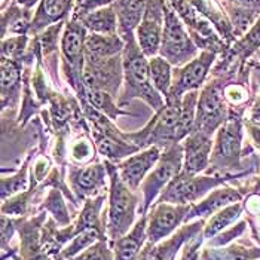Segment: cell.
<instances>
[{
  "instance_id": "obj_1",
  "label": "cell",
  "mask_w": 260,
  "mask_h": 260,
  "mask_svg": "<svg viewBox=\"0 0 260 260\" xmlns=\"http://www.w3.org/2000/svg\"><path fill=\"white\" fill-rule=\"evenodd\" d=\"M110 173V201H109V219H107V234L112 242L126 235L133 228L137 197L133 189L122 180L118 168L107 165Z\"/></svg>"
},
{
  "instance_id": "obj_2",
  "label": "cell",
  "mask_w": 260,
  "mask_h": 260,
  "mask_svg": "<svg viewBox=\"0 0 260 260\" xmlns=\"http://www.w3.org/2000/svg\"><path fill=\"white\" fill-rule=\"evenodd\" d=\"M226 180L228 179L224 177H198L197 174H189L181 170L180 174H177L164 189L158 202L190 205Z\"/></svg>"
},
{
  "instance_id": "obj_3",
  "label": "cell",
  "mask_w": 260,
  "mask_h": 260,
  "mask_svg": "<svg viewBox=\"0 0 260 260\" xmlns=\"http://www.w3.org/2000/svg\"><path fill=\"white\" fill-rule=\"evenodd\" d=\"M181 158H183L181 147L177 143H173L167 149L165 155H160L155 168L144 179L141 186V190L144 193V204H143L144 213L150 208V205L153 204L158 193L162 192V189H165L177 174H180Z\"/></svg>"
},
{
  "instance_id": "obj_4",
  "label": "cell",
  "mask_w": 260,
  "mask_h": 260,
  "mask_svg": "<svg viewBox=\"0 0 260 260\" xmlns=\"http://www.w3.org/2000/svg\"><path fill=\"white\" fill-rule=\"evenodd\" d=\"M125 75L128 92L137 97H143L156 112H160L165 107L159 94L155 91V86H152L149 64L136 48H129L126 51Z\"/></svg>"
},
{
  "instance_id": "obj_5",
  "label": "cell",
  "mask_w": 260,
  "mask_h": 260,
  "mask_svg": "<svg viewBox=\"0 0 260 260\" xmlns=\"http://www.w3.org/2000/svg\"><path fill=\"white\" fill-rule=\"evenodd\" d=\"M192 205H177L170 202H156L147 219V241L158 244L170 237L180 226Z\"/></svg>"
},
{
  "instance_id": "obj_6",
  "label": "cell",
  "mask_w": 260,
  "mask_h": 260,
  "mask_svg": "<svg viewBox=\"0 0 260 260\" xmlns=\"http://www.w3.org/2000/svg\"><path fill=\"white\" fill-rule=\"evenodd\" d=\"M164 14L165 28L162 35V55L174 64L184 62L195 54V48L173 11L164 8Z\"/></svg>"
},
{
  "instance_id": "obj_7",
  "label": "cell",
  "mask_w": 260,
  "mask_h": 260,
  "mask_svg": "<svg viewBox=\"0 0 260 260\" xmlns=\"http://www.w3.org/2000/svg\"><path fill=\"white\" fill-rule=\"evenodd\" d=\"M202 228H204V220L201 219L200 221L183 226L177 234H174L165 242L152 244L147 241V244L143 247V250L136 260H174L181 245L186 241L193 238L195 235H198L202 231Z\"/></svg>"
},
{
  "instance_id": "obj_8",
  "label": "cell",
  "mask_w": 260,
  "mask_h": 260,
  "mask_svg": "<svg viewBox=\"0 0 260 260\" xmlns=\"http://www.w3.org/2000/svg\"><path fill=\"white\" fill-rule=\"evenodd\" d=\"M224 119V103L220 91L216 86H208L198 103V115H197V129L207 136H211L213 131Z\"/></svg>"
},
{
  "instance_id": "obj_9",
  "label": "cell",
  "mask_w": 260,
  "mask_h": 260,
  "mask_svg": "<svg viewBox=\"0 0 260 260\" xmlns=\"http://www.w3.org/2000/svg\"><path fill=\"white\" fill-rule=\"evenodd\" d=\"M156 2H150L146 8L143 21L137 28V38L144 55H155L159 49L162 33V15Z\"/></svg>"
},
{
  "instance_id": "obj_10",
  "label": "cell",
  "mask_w": 260,
  "mask_h": 260,
  "mask_svg": "<svg viewBox=\"0 0 260 260\" xmlns=\"http://www.w3.org/2000/svg\"><path fill=\"white\" fill-rule=\"evenodd\" d=\"M241 128L240 122L235 118H231L219 131L216 152L213 155V162L216 167L234 165L238 160L240 152Z\"/></svg>"
},
{
  "instance_id": "obj_11",
  "label": "cell",
  "mask_w": 260,
  "mask_h": 260,
  "mask_svg": "<svg viewBox=\"0 0 260 260\" xmlns=\"http://www.w3.org/2000/svg\"><path fill=\"white\" fill-rule=\"evenodd\" d=\"M159 158V147L152 146L150 149H147L140 155L123 160L118 168L119 176L133 190H136L140 186L141 181H144V177L149 173V170L158 164Z\"/></svg>"
},
{
  "instance_id": "obj_12",
  "label": "cell",
  "mask_w": 260,
  "mask_h": 260,
  "mask_svg": "<svg viewBox=\"0 0 260 260\" xmlns=\"http://www.w3.org/2000/svg\"><path fill=\"white\" fill-rule=\"evenodd\" d=\"M213 141L210 136L195 131L184 143V165L183 171L189 174H198L204 171L208 165L210 150Z\"/></svg>"
},
{
  "instance_id": "obj_13",
  "label": "cell",
  "mask_w": 260,
  "mask_h": 260,
  "mask_svg": "<svg viewBox=\"0 0 260 260\" xmlns=\"http://www.w3.org/2000/svg\"><path fill=\"white\" fill-rule=\"evenodd\" d=\"M241 198H242V195L237 189H231V187L216 189L205 200L201 201L200 204H193L190 207V211L186 217V223L195 217H200L204 220L205 217H210L211 214H216L217 211H220L221 208H224L231 204L240 202Z\"/></svg>"
},
{
  "instance_id": "obj_14",
  "label": "cell",
  "mask_w": 260,
  "mask_h": 260,
  "mask_svg": "<svg viewBox=\"0 0 260 260\" xmlns=\"http://www.w3.org/2000/svg\"><path fill=\"white\" fill-rule=\"evenodd\" d=\"M213 62V54L204 52L198 60L192 61L190 64H187L180 75L177 76V79L174 82V86L171 89V92L168 95H176L180 97L181 94H184L186 91H192L197 89L202 83V80L207 75V70L210 67V64Z\"/></svg>"
},
{
  "instance_id": "obj_15",
  "label": "cell",
  "mask_w": 260,
  "mask_h": 260,
  "mask_svg": "<svg viewBox=\"0 0 260 260\" xmlns=\"http://www.w3.org/2000/svg\"><path fill=\"white\" fill-rule=\"evenodd\" d=\"M147 240V214H143L136 226L119 240L113 241L115 260H136Z\"/></svg>"
},
{
  "instance_id": "obj_16",
  "label": "cell",
  "mask_w": 260,
  "mask_h": 260,
  "mask_svg": "<svg viewBox=\"0 0 260 260\" xmlns=\"http://www.w3.org/2000/svg\"><path fill=\"white\" fill-rule=\"evenodd\" d=\"M104 176L106 170L103 165H89L82 170H75L70 174L72 187L79 198L92 195L104 186Z\"/></svg>"
},
{
  "instance_id": "obj_17",
  "label": "cell",
  "mask_w": 260,
  "mask_h": 260,
  "mask_svg": "<svg viewBox=\"0 0 260 260\" xmlns=\"http://www.w3.org/2000/svg\"><path fill=\"white\" fill-rule=\"evenodd\" d=\"M242 210H244V205L241 202H235V204H231V205L221 208L220 211H217L214 216H211L208 223L204 226L202 237L213 238V237L219 235L229 224H232L237 219H240Z\"/></svg>"
},
{
  "instance_id": "obj_18",
  "label": "cell",
  "mask_w": 260,
  "mask_h": 260,
  "mask_svg": "<svg viewBox=\"0 0 260 260\" xmlns=\"http://www.w3.org/2000/svg\"><path fill=\"white\" fill-rule=\"evenodd\" d=\"M260 259V248L245 247L241 244H232L229 247L207 248L201 260H256Z\"/></svg>"
},
{
  "instance_id": "obj_19",
  "label": "cell",
  "mask_w": 260,
  "mask_h": 260,
  "mask_svg": "<svg viewBox=\"0 0 260 260\" xmlns=\"http://www.w3.org/2000/svg\"><path fill=\"white\" fill-rule=\"evenodd\" d=\"M106 240L104 238V232L101 229H95V228H88L78 232L67 247H64L61 250V253L58 254V260L62 259H73L76 257L79 253H82L83 250H86L88 247H91L92 244H95L97 241Z\"/></svg>"
},
{
  "instance_id": "obj_20",
  "label": "cell",
  "mask_w": 260,
  "mask_h": 260,
  "mask_svg": "<svg viewBox=\"0 0 260 260\" xmlns=\"http://www.w3.org/2000/svg\"><path fill=\"white\" fill-rule=\"evenodd\" d=\"M122 48V42L119 38H116L115 35H91L85 40V49L88 52V55L94 57V58H106L109 55H113L116 52H119Z\"/></svg>"
},
{
  "instance_id": "obj_21",
  "label": "cell",
  "mask_w": 260,
  "mask_h": 260,
  "mask_svg": "<svg viewBox=\"0 0 260 260\" xmlns=\"http://www.w3.org/2000/svg\"><path fill=\"white\" fill-rule=\"evenodd\" d=\"M146 0H118L116 12L119 14L120 27L123 30H133L146 12Z\"/></svg>"
},
{
  "instance_id": "obj_22",
  "label": "cell",
  "mask_w": 260,
  "mask_h": 260,
  "mask_svg": "<svg viewBox=\"0 0 260 260\" xmlns=\"http://www.w3.org/2000/svg\"><path fill=\"white\" fill-rule=\"evenodd\" d=\"M45 217V216H43ZM43 217L40 219L39 223L36 224V221H30L28 224H24L22 228V253H24V260H51L49 254H40L39 253V238H38V231L40 228V221L43 220Z\"/></svg>"
},
{
  "instance_id": "obj_23",
  "label": "cell",
  "mask_w": 260,
  "mask_h": 260,
  "mask_svg": "<svg viewBox=\"0 0 260 260\" xmlns=\"http://www.w3.org/2000/svg\"><path fill=\"white\" fill-rule=\"evenodd\" d=\"M83 24L95 33L110 35L116 28V15L112 8H103L88 14L83 18Z\"/></svg>"
},
{
  "instance_id": "obj_24",
  "label": "cell",
  "mask_w": 260,
  "mask_h": 260,
  "mask_svg": "<svg viewBox=\"0 0 260 260\" xmlns=\"http://www.w3.org/2000/svg\"><path fill=\"white\" fill-rule=\"evenodd\" d=\"M83 28L78 24H70L62 38V51L72 64H75L82 55V46L85 42Z\"/></svg>"
},
{
  "instance_id": "obj_25",
  "label": "cell",
  "mask_w": 260,
  "mask_h": 260,
  "mask_svg": "<svg viewBox=\"0 0 260 260\" xmlns=\"http://www.w3.org/2000/svg\"><path fill=\"white\" fill-rule=\"evenodd\" d=\"M150 69V80L155 89H158L164 95L168 97L170 94V86H171V69L170 64L164 58L156 57L149 62Z\"/></svg>"
},
{
  "instance_id": "obj_26",
  "label": "cell",
  "mask_w": 260,
  "mask_h": 260,
  "mask_svg": "<svg viewBox=\"0 0 260 260\" xmlns=\"http://www.w3.org/2000/svg\"><path fill=\"white\" fill-rule=\"evenodd\" d=\"M70 6V0H43L36 18V24H48L61 18Z\"/></svg>"
},
{
  "instance_id": "obj_27",
  "label": "cell",
  "mask_w": 260,
  "mask_h": 260,
  "mask_svg": "<svg viewBox=\"0 0 260 260\" xmlns=\"http://www.w3.org/2000/svg\"><path fill=\"white\" fill-rule=\"evenodd\" d=\"M70 260H115V251L109 247L107 241L100 240Z\"/></svg>"
},
{
  "instance_id": "obj_28",
  "label": "cell",
  "mask_w": 260,
  "mask_h": 260,
  "mask_svg": "<svg viewBox=\"0 0 260 260\" xmlns=\"http://www.w3.org/2000/svg\"><path fill=\"white\" fill-rule=\"evenodd\" d=\"M88 99L91 101V104H94L97 109L103 110L110 118H116L119 113H122V112H119L115 107V104H113V101L110 99V95L106 94V92H103L100 89H88Z\"/></svg>"
},
{
  "instance_id": "obj_29",
  "label": "cell",
  "mask_w": 260,
  "mask_h": 260,
  "mask_svg": "<svg viewBox=\"0 0 260 260\" xmlns=\"http://www.w3.org/2000/svg\"><path fill=\"white\" fill-rule=\"evenodd\" d=\"M43 208H46L48 211H51V213L54 214L55 220L58 221L60 224H66V226L69 224L70 217H69V214H67L66 205H64V202L61 200L60 193L57 192V189L51 192V195L48 197L46 202L43 204Z\"/></svg>"
},
{
  "instance_id": "obj_30",
  "label": "cell",
  "mask_w": 260,
  "mask_h": 260,
  "mask_svg": "<svg viewBox=\"0 0 260 260\" xmlns=\"http://www.w3.org/2000/svg\"><path fill=\"white\" fill-rule=\"evenodd\" d=\"M31 190L20 193V195L14 197L12 200H8L6 202H3V207H2L3 216H21V214H25L28 202H30Z\"/></svg>"
},
{
  "instance_id": "obj_31",
  "label": "cell",
  "mask_w": 260,
  "mask_h": 260,
  "mask_svg": "<svg viewBox=\"0 0 260 260\" xmlns=\"http://www.w3.org/2000/svg\"><path fill=\"white\" fill-rule=\"evenodd\" d=\"M20 79L18 75V69L17 66L11 60L3 58L2 60V89H3V97L6 95V92H9Z\"/></svg>"
},
{
  "instance_id": "obj_32",
  "label": "cell",
  "mask_w": 260,
  "mask_h": 260,
  "mask_svg": "<svg viewBox=\"0 0 260 260\" xmlns=\"http://www.w3.org/2000/svg\"><path fill=\"white\" fill-rule=\"evenodd\" d=\"M27 187V179H25V170L18 173L12 179H3L2 180V198L5 200L6 197H11L14 193H18Z\"/></svg>"
},
{
  "instance_id": "obj_33",
  "label": "cell",
  "mask_w": 260,
  "mask_h": 260,
  "mask_svg": "<svg viewBox=\"0 0 260 260\" xmlns=\"http://www.w3.org/2000/svg\"><path fill=\"white\" fill-rule=\"evenodd\" d=\"M245 226H247V223H245V221H241L237 226H234L231 231H226V232L220 234L217 238L210 241L208 245H211V247H223V245L229 244L234 238H238L241 234L245 231Z\"/></svg>"
},
{
  "instance_id": "obj_34",
  "label": "cell",
  "mask_w": 260,
  "mask_h": 260,
  "mask_svg": "<svg viewBox=\"0 0 260 260\" xmlns=\"http://www.w3.org/2000/svg\"><path fill=\"white\" fill-rule=\"evenodd\" d=\"M201 244H202L201 235L200 237L195 235L193 238H190V240L187 241V244L184 245V250H183L180 260H200Z\"/></svg>"
},
{
  "instance_id": "obj_35",
  "label": "cell",
  "mask_w": 260,
  "mask_h": 260,
  "mask_svg": "<svg viewBox=\"0 0 260 260\" xmlns=\"http://www.w3.org/2000/svg\"><path fill=\"white\" fill-rule=\"evenodd\" d=\"M22 40L21 39H11L8 42L3 43V52L14 57V55H18L21 51H22Z\"/></svg>"
},
{
  "instance_id": "obj_36",
  "label": "cell",
  "mask_w": 260,
  "mask_h": 260,
  "mask_svg": "<svg viewBox=\"0 0 260 260\" xmlns=\"http://www.w3.org/2000/svg\"><path fill=\"white\" fill-rule=\"evenodd\" d=\"M17 2H20L21 5H25V6H31L36 0H17Z\"/></svg>"
}]
</instances>
